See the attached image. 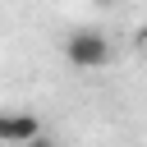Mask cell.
I'll return each mask as SVG.
<instances>
[{
    "label": "cell",
    "mask_w": 147,
    "mask_h": 147,
    "mask_svg": "<svg viewBox=\"0 0 147 147\" xmlns=\"http://www.w3.org/2000/svg\"><path fill=\"white\" fill-rule=\"evenodd\" d=\"M138 46H147V18L138 23Z\"/></svg>",
    "instance_id": "obj_3"
},
{
    "label": "cell",
    "mask_w": 147,
    "mask_h": 147,
    "mask_svg": "<svg viewBox=\"0 0 147 147\" xmlns=\"http://www.w3.org/2000/svg\"><path fill=\"white\" fill-rule=\"evenodd\" d=\"M64 60L74 69H106L115 60V46H110V37L101 28H74L64 37Z\"/></svg>",
    "instance_id": "obj_1"
},
{
    "label": "cell",
    "mask_w": 147,
    "mask_h": 147,
    "mask_svg": "<svg viewBox=\"0 0 147 147\" xmlns=\"http://www.w3.org/2000/svg\"><path fill=\"white\" fill-rule=\"evenodd\" d=\"M32 138H41V119L32 110H0V142L5 147H28Z\"/></svg>",
    "instance_id": "obj_2"
},
{
    "label": "cell",
    "mask_w": 147,
    "mask_h": 147,
    "mask_svg": "<svg viewBox=\"0 0 147 147\" xmlns=\"http://www.w3.org/2000/svg\"><path fill=\"white\" fill-rule=\"evenodd\" d=\"M92 5H115V0H92Z\"/></svg>",
    "instance_id": "obj_5"
},
{
    "label": "cell",
    "mask_w": 147,
    "mask_h": 147,
    "mask_svg": "<svg viewBox=\"0 0 147 147\" xmlns=\"http://www.w3.org/2000/svg\"><path fill=\"white\" fill-rule=\"evenodd\" d=\"M28 147H55V142H51V138H46V133H41V138H32V142H28Z\"/></svg>",
    "instance_id": "obj_4"
}]
</instances>
